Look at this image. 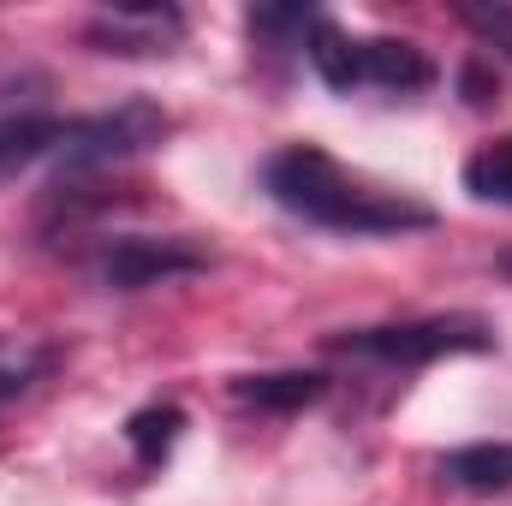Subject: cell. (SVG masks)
<instances>
[{
	"label": "cell",
	"instance_id": "11",
	"mask_svg": "<svg viewBox=\"0 0 512 506\" xmlns=\"http://www.w3.org/2000/svg\"><path fill=\"white\" fill-rule=\"evenodd\" d=\"M179 429H185V411H179V405H143V411H131L126 441H131V453H137V465L155 471V465L173 453Z\"/></svg>",
	"mask_w": 512,
	"mask_h": 506
},
{
	"label": "cell",
	"instance_id": "2",
	"mask_svg": "<svg viewBox=\"0 0 512 506\" xmlns=\"http://www.w3.org/2000/svg\"><path fill=\"white\" fill-rule=\"evenodd\" d=\"M316 78L340 96L352 90H387V96H411V90H429L435 84V60L417 48V42H399V36H346L334 18H322L304 42Z\"/></svg>",
	"mask_w": 512,
	"mask_h": 506
},
{
	"label": "cell",
	"instance_id": "10",
	"mask_svg": "<svg viewBox=\"0 0 512 506\" xmlns=\"http://www.w3.org/2000/svg\"><path fill=\"white\" fill-rule=\"evenodd\" d=\"M48 370H54V346L42 334H0V405L30 393Z\"/></svg>",
	"mask_w": 512,
	"mask_h": 506
},
{
	"label": "cell",
	"instance_id": "4",
	"mask_svg": "<svg viewBox=\"0 0 512 506\" xmlns=\"http://www.w3.org/2000/svg\"><path fill=\"white\" fill-rule=\"evenodd\" d=\"M167 131H173V120L155 102H143V96L120 102L108 114H90V120L66 126L60 149H54V173H60V185H78L90 173H108V167L131 161V155H149Z\"/></svg>",
	"mask_w": 512,
	"mask_h": 506
},
{
	"label": "cell",
	"instance_id": "1",
	"mask_svg": "<svg viewBox=\"0 0 512 506\" xmlns=\"http://www.w3.org/2000/svg\"><path fill=\"white\" fill-rule=\"evenodd\" d=\"M262 185H268V197L286 215H298L310 227H328V233H352V239H387V233H423V227H435L429 203H417L405 191H387L376 179L340 167L316 143H292V149L268 155Z\"/></svg>",
	"mask_w": 512,
	"mask_h": 506
},
{
	"label": "cell",
	"instance_id": "3",
	"mask_svg": "<svg viewBox=\"0 0 512 506\" xmlns=\"http://www.w3.org/2000/svg\"><path fill=\"white\" fill-rule=\"evenodd\" d=\"M495 328L483 316H423V322H382V328H352L334 334L328 352L358 358V364H387V370H417L435 358H459V352H489Z\"/></svg>",
	"mask_w": 512,
	"mask_h": 506
},
{
	"label": "cell",
	"instance_id": "7",
	"mask_svg": "<svg viewBox=\"0 0 512 506\" xmlns=\"http://www.w3.org/2000/svg\"><path fill=\"white\" fill-rule=\"evenodd\" d=\"M435 477L459 495H507L512 489V441H477L435 465Z\"/></svg>",
	"mask_w": 512,
	"mask_h": 506
},
{
	"label": "cell",
	"instance_id": "6",
	"mask_svg": "<svg viewBox=\"0 0 512 506\" xmlns=\"http://www.w3.org/2000/svg\"><path fill=\"white\" fill-rule=\"evenodd\" d=\"M84 42L96 54H120V60L173 54L185 42V12L179 6H102L84 24Z\"/></svg>",
	"mask_w": 512,
	"mask_h": 506
},
{
	"label": "cell",
	"instance_id": "15",
	"mask_svg": "<svg viewBox=\"0 0 512 506\" xmlns=\"http://www.w3.org/2000/svg\"><path fill=\"white\" fill-rule=\"evenodd\" d=\"M501 268H507V274H512V251H507V256H501Z\"/></svg>",
	"mask_w": 512,
	"mask_h": 506
},
{
	"label": "cell",
	"instance_id": "13",
	"mask_svg": "<svg viewBox=\"0 0 512 506\" xmlns=\"http://www.w3.org/2000/svg\"><path fill=\"white\" fill-rule=\"evenodd\" d=\"M245 24H251V36L274 42V48H304L310 30L322 24V12L316 6H251Z\"/></svg>",
	"mask_w": 512,
	"mask_h": 506
},
{
	"label": "cell",
	"instance_id": "8",
	"mask_svg": "<svg viewBox=\"0 0 512 506\" xmlns=\"http://www.w3.org/2000/svg\"><path fill=\"white\" fill-rule=\"evenodd\" d=\"M60 137H66V120H54V114H6L0 120V185L36 161H54Z\"/></svg>",
	"mask_w": 512,
	"mask_h": 506
},
{
	"label": "cell",
	"instance_id": "12",
	"mask_svg": "<svg viewBox=\"0 0 512 506\" xmlns=\"http://www.w3.org/2000/svg\"><path fill=\"white\" fill-rule=\"evenodd\" d=\"M465 191H471L477 203H501V209H512V137L483 143V149L465 161Z\"/></svg>",
	"mask_w": 512,
	"mask_h": 506
},
{
	"label": "cell",
	"instance_id": "9",
	"mask_svg": "<svg viewBox=\"0 0 512 506\" xmlns=\"http://www.w3.org/2000/svg\"><path fill=\"white\" fill-rule=\"evenodd\" d=\"M328 393V376L316 370H274V376H239L233 381V399L256 405V411H304Z\"/></svg>",
	"mask_w": 512,
	"mask_h": 506
},
{
	"label": "cell",
	"instance_id": "5",
	"mask_svg": "<svg viewBox=\"0 0 512 506\" xmlns=\"http://www.w3.org/2000/svg\"><path fill=\"white\" fill-rule=\"evenodd\" d=\"M209 262L215 256L185 233H120L96 256V280L108 292H149V286H167V280H191Z\"/></svg>",
	"mask_w": 512,
	"mask_h": 506
},
{
	"label": "cell",
	"instance_id": "14",
	"mask_svg": "<svg viewBox=\"0 0 512 506\" xmlns=\"http://www.w3.org/2000/svg\"><path fill=\"white\" fill-rule=\"evenodd\" d=\"M459 24H465L483 48H495V54L512 60V6H501V0H495V6H489V0H465V6H459Z\"/></svg>",
	"mask_w": 512,
	"mask_h": 506
}]
</instances>
